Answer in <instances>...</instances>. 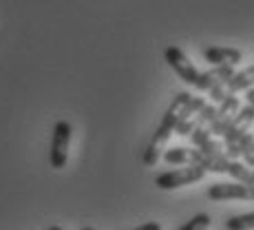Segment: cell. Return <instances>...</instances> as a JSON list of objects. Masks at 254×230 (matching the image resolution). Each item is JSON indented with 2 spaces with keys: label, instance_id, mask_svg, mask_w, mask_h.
Returning a JSON list of instances; mask_svg holds the SVG:
<instances>
[{
  "label": "cell",
  "instance_id": "obj_1",
  "mask_svg": "<svg viewBox=\"0 0 254 230\" xmlns=\"http://www.w3.org/2000/svg\"><path fill=\"white\" fill-rule=\"evenodd\" d=\"M192 100V95H190L188 91H182L177 93V95L173 97V102H170V106L166 109V113L162 117V122H159V126L155 129V135L153 140H150V144L146 146L144 155H141V161H144L146 166H155L162 157V151L166 146V142L170 140V135L177 131V124H179V117H182L184 109L188 106V102Z\"/></svg>",
  "mask_w": 254,
  "mask_h": 230
},
{
  "label": "cell",
  "instance_id": "obj_2",
  "mask_svg": "<svg viewBox=\"0 0 254 230\" xmlns=\"http://www.w3.org/2000/svg\"><path fill=\"white\" fill-rule=\"evenodd\" d=\"M254 122V106L248 104L243 109H239V113L234 115V120L230 122V126L226 129V133L221 135L223 144H226V155L228 159H237L241 157V149H239V142L246 133H250V126Z\"/></svg>",
  "mask_w": 254,
  "mask_h": 230
},
{
  "label": "cell",
  "instance_id": "obj_3",
  "mask_svg": "<svg viewBox=\"0 0 254 230\" xmlns=\"http://www.w3.org/2000/svg\"><path fill=\"white\" fill-rule=\"evenodd\" d=\"M232 76H234L232 67H212V69L201 73V77H199L194 89L206 91L214 102H221L223 97L228 95V82H230Z\"/></svg>",
  "mask_w": 254,
  "mask_h": 230
},
{
  "label": "cell",
  "instance_id": "obj_4",
  "mask_svg": "<svg viewBox=\"0 0 254 230\" xmlns=\"http://www.w3.org/2000/svg\"><path fill=\"white\" fill-rule=\"evenodd\" d=\"M208 170L201 168L197 164H190L184 166V168H175V170H166V173L157 175L155 177V186L162 190H175V188H182V186L194 184V182H201L206 177Z\"/></svg>",
  "mask_w": 254,
  "mask_h": 230
},
{
  "label": "cell",
  "instance_id": "obj_5",
  "mask_svg": "<svg viewBox=\"0 0 254 230\" xmlns=\"http://www.w3.org/2000/svg\"><path fill=\"white\" fill-rule=\"evenodd\" d=\"M71 124L66 120L56 122L53 126V135H51V151H49V161H51V168L62 170L66 166L69 159V144H71Z\"/></svg>",
  "mask_w": 254,
  "mask_h": 230
},
{
  "label": "cell",
  "instance_id": "obj_6",
  "mask_svg": "<svg viewBox=\"0 0 254 230\" xmlns=\"http://www.w3.org/2000/svg\"><path fill=\"white\" fill-rule=\"evenodd\" d=\"M164 60L168 62V67L175 73H177L179 77H182L186 84L197 86L199 77H201V71H197V67H194L192 62L188 60V56H186V53L179 47H175V45L166 47L164 49Z\"/></svg>",
  "mask_w": 254,
  "mask_h": 230
},
{
  "label": "cell",
  "instance_id": "obj_7",
  "mask_svg": "<svg viewBox=\"0 0 254 230\" xmlns=\"http://www.w3.org/2000/svg\"><path fill=\"white\" fill-rule=\"evenodd\" d=\"M208 197L214 202H226V199H243V202H254V186L241 182H219L208 188Z\"/></svg>",
  "mask_w": 254,
  "mask_h": 230
},
{
  "label": "cell",
  "instance_id": "obj_8",
  "mask_svg": "<svg viewBox=\"0 0 254 230\" xmlns=\"http://www.w3.org/2000/svg\"><path fill=\"white\" fill-rule=\"evenodd\" d=\"M239 109H241V104H239V97L237 95H226L221 102L217 104V117H214L212 126H210V133H212V138H221L223 133H226V129L230 126V122L234 120V115L239 113Z\"/></svg>",
  "mask_w": 254,
  "mask_h": 230
},
{
  "label": "cell",
  "instance_id": "obj_9",
  "mask_svg": "<svg viewBox=\"0 0 254 230\" xmlns=\"http://www.w3.org/2000/svg\"><path fill=\"white\" fill-rule=\"evenodd\" d=\"M203 106H206V100L199 97V95H192V100L188 102V106H186L182 117H179V124H177V131H175V133L177 135H188L190 138L192 131H194V124H197V117H199V113H201Z\"/></svg>",
  "mask_w": 254,
  "mask_h": 230
},
{
  "label": "cell",
  "instance_id": "obj_10",
  "mask_svg": "<svg viewBox=\"0 0 254 230\" xmlns=\"http://www.w3.org/2000/svg\"><path fill=\"white\" fill-rule=\"evenodd\" d=\"M203 58L214 67H234L241 62L243 53L232 47H206L203 49Z\"/></svg>",
  "mask_w": 254,
  "mask_h": 230
},
{
  "label": "cell",
  "instance_id": "obj_11",
  "mask_svg": "<svg viewBox=\"0 0 254 230\" xmlns=\"http://www.w3.org/2000/svg\"><path fill=\"white\" fill-rule=\"evenodd\" d=\"M254 86V65L248 67V69L234 73V76L230 77V82H228V95H237L239 91H248Z\"/></svg>",
  "mask_w": 254,
  "mask_h": 230
},
{
  "label": "cell",
  "instance_id": "obj_12",
  "mask_svg": "<svg viewBox=\"0 0 254 230\" xmlns=\"http://www.w3.org/2000/svg\"><path fill=\"white\" fill-rule=\"evenodd\" d=\"M166 164H184L190 166L194 164V149H184V146H175V149L166 151L164 153Z\"/></svg>",
  "mask_w": 254,
  "mask_h": 230
},
{
  "label": "cell",
  "instance_id": "obj_13",
  "mask_svg": "<svg viewBox=\"0 0 254 230\" xmlns=\"http://www.w3.org/2000/svg\"><path fill=\"white\" fill-rule=\"evenodd\" d=\"M228 175H230L234 182H241V184L252 186V173H250V168H246V164H241V161L230 159V164H228Z\"/></svg>",
  "mask_w": 254,
  "mask_h": 230
},
{
  "label": "cell",
  "instance_id": "obj_14",
  "mask_svg": "<svg viewBox=\"0 0 254 230\" xmlns=\"http://www.w3.org/2000/svg\"><path fill=\"white\" fill-rule=\"evenodd\" d=\"M228 230H254V213H246V215H237L230 217L226 222Z\"/></svg>",
  "mask_w": 254,
  "mask_h": 230
},
{
  "label": "cell",
  "instance_id": "obj_15",
  "mask_svg": "<svg viewBox=\"0 0 254 230\" xmlns=\"http://www.w3.org/2000/svg\"><path fill=\"white\" fill-rule=\"evenodd\" d=\"M239 149H241V157L246 159L248 166L254 168V135L252 133H246L239 142Z\"/></svg>",
  "mask_w": 254,
  "mask_h": 230
},
{
  "label": "cell",
  "instance_id": "obj_16",
  "mask_svg": "<svg viewBox=\"0 0 254 230\" xmlns=\"http://www.w3.org/2000/svg\"><path fill=\"white\" fill-rule=\"evenodd\" d=\"M210 222H212V219H210V215L199 213V215H194V217H190L188 222H186L182 228H177V230H208Z\"/></svg>",
  "mask_w": 254,
  "mask_h": 230
},
{
  "label": "cell",
  "instance_id": "obj_17",
  "mask_svg": "<svg viewBox=\"0 0 254 230\" xmlns=\"http://www.w3.org/2000/svg\"><path fill=\"white\" fill-rule=\"evenodd\" d=\"M130 230H162V226H159L157 222H146V224H141V226L130 228Z\"/></svg>",
  "mask_w": 254,
  "mask_h": 230
},
{
  "label": "cell",
  "instance_id": "obj_18",
  "mask_svg": "<svg viewBox=\"0 0 254 230\" xmlns=\"http://www.w3.org/2000/svg\"><path fill=\"white\" fill-rule=\"evenodd\" d=\"M246 97H248V104L254 106V89H248L246 91Z\"/></svg>",
  "mask_w": 254,
  "mask_h": 230
},
{
  "label": "cell",
  "instance_id": "obj_19",
  "mask_svg": "<svg viewBox=\"0 0 254 230\" xmlns=\"http://www.w3.org/2000/svg\"><path fill=\"white\" fill-rule=\"evenodd\" d=\"M80 230H95V228H93V226H84V228H80Z\"/></svg>",
  "mask_w": 254,
  "mask_h": 230
},
{
  "label": "cell",
  "instance_id": "obj_20",
  "mask_svg": "<svg viewBox=\"0 0 254 230\" xmlns=\"http://www.w3.org/2000/svg\"><path fill=\"white\" fill-rule=\"evenodd\" d=\"M49 230H62L60 226H51V228H49Z\"/></svg>",
  "mask_w": 254,
  "mask_h": 230
},
{
  "label": "cell",
  "instance_id": "obj_21",
  "mask_svg": "<svg viewBox=\"0 0 254 230\" xmlns=\"http://www.w3.org/2000/svg\"><path fill=\"white\" fill-rule=\"evenodd\" d=\"M252 186H254V173H252Z\"/></svg>",
  "mask_w": 254,
  "mask_h": 230
}]
</instances>
